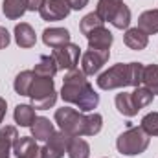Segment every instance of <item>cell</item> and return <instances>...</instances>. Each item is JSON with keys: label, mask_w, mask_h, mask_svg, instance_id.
I'll use <instances>...</instances> for the list:
<instances>
[{"label": "cell", "mask_w": 158, "mask_h": 158, "mask_svg": "<svg viewBox=\"0 0 158 158\" xmlns=\"http://www.w3.org/2000/svg\"><path fill=\"white\" fill-rule=\"evenodd\" d=\"M61 98L68 105H76L81 112H92L99 105V94L92 88L83 70L72 68L63 79Z\"/></svg>", "instance_id": "6da1fadb"}, {"label": "cell", "mask_w": 158, "mask_h": 158, "mask_svg": "<svg viewBox=\"0 0 158 158\" xmlns=\"http://www.w3.org/2000/svg\"><path fill=\"white\" fill-rule=\"evenodd\" d=\"M55 123L63 132L68 136H96L101 127H103V116L94 112V114H85L77 109L72 107H61L55 110Z\"/></svg>", "instance_id": "7a4b0ae2"}, {"label": "cell", "mask_w": 158, "mask_h": 158, "mask_svg": "<svg viewBox=\"0 0 158 158\" xmlns=\"http://www.w3.org/2000/svg\"><path fill=\"white\" fill-rule=\"evenodd\" d=\"M143 77V64L142 63H118L110 66L107 72L99 74L96 79L98 86L101 90H114V88H125V86H142Z\"/></svg>", "instance_id": "3957f363"}, {"label": "cell", "mask_w": 158, "mask_h": 158, "mask_svg": "<svg viewBox=\"0 0 158 158\" xmlns=\"http://www.w3.org/2000/svg\"><path fill=\"white\" fill-rule=\"evenodd\" d=\"M28 98L31 99V107L35 110H48L50 107L55 105L57 101V92H55V83L52 77H39L35 76Z\"/></svg>", "instance_id": "277c9868"}, {"label": "cell", "mask_w": 158, "mask_h": 158, "mask_svg": "<svg viewBox=\"0 0 158 158\" xmlns=\"http://www.w3.org/2000/svg\"><path fill=\"white\" fill-rule=\"evenodd\" d=\"M149 147V134L142 127H129L123 131L116 140V149L118 153L125 156H136L142 155Z\"/></svg>", "instance_id": "5b68a950"}, {"label": "cell", "mask_w": 158, "mask_h": 158, "mask_svg": "<svg viewBox=\"0 0 158 158\" xmlns=\"http://www.w3.org/2000/svg\"><path fill=\"white\" fill-rule=\"evenodd\" d=\"M70 138L66 132L63 131H55L46 142L44 145L40 147L42 151V158H63L68 151V143H70Z\"/></svg>", "instance_id": "8992f818"}, {"label": "cell", "mask_w": 158, "mask_h": 158, "mask_svg": "<svg viewBox=\"0 0 158 158\" xmlns=\"http://www.w3.org/2000/svg\"><path fill=\"white\" fill-rule=\"evenodd\" d=\"M52 55H53V59L57 61L59 70H72V68L77 66V63H79L81 48H79V44L68 42V44H64V46L53 48Z\"/></svg>", "instance_id": "52a82bcc"}, {"label": "cell", "mask_w": 158, "mask_h": 158, "mask_svg": "<svg viewBox=\"0 0 158 158\" xmlns=\"http://www.w3.org/2000/svg\"><path fill=\"white\" fill-rule=\"evenodd\" d=\"M109 57H110V50H90L88 48L81 55V70L85 72V76H94L103 68Z\"/></svg>", "instance_id": "ba28073f"}, {"label": "cell", "mask_w": 158, "mask_h": 158, "mask_svg": "<svg viewBox=\"0 0 158 158\" xmlns=\"http://www.w3.org/2000/svg\"><path fill=\"white\" fill-rule=\"evenodd\" d=\"M72 7L66 0H46L44 6L39 9V15L42 20L53 22V20H63L70 15Z\"/></svg>", "instance_id": "9c48e42d"}, {"label": "cell", "mask_w": 158, "mask_h": 158, "mask_svg": "<svg viewBox=\"0 0 158 158\" xmlns=\"http://www.w3.org/2000/svg\"><path fill=\"white\" fill-rule=\"evenodd\" d=\"M13 153L17 158H42V151L33 136H19L13 143Z\"/></svg>", "instance_id": "30bf717a"}, {"label": "cell", "mask_w": 158, "mask_h": 158, "mask_svg": "<svg viewBox=\"0 0 158 158\" xmlns=\"http://www.w3.org/2000/svg\"><path fill=\"white\" fill-rule=\"evenodd\" d=\"M86 40H88V48L90 50H110V46L114 42V35L105 26H101V28L94 30L86 37Z\"/></svg>", "instance_id": "8fae6325"}, {"label": "cell", "mask_w": 158, "mask_h": 158, "mask_svg": "<svg viewBox=\"0 0 158 158\" xmlns=\"http://www.w3.org/2000/svg\"><path fill=\"white\" fill-rule=\"evenodd\" d=\"M42 42L46 46H50L52 50L64 46L70 42V31L66 28H46L42 31Z\"/></svg>", "instance_id": "7c38bea8"}, {"label": "cell", "mask_w": 158, "mask_h": 158, "mask_svg": "<svg viewBox=\"0 0 158 158\" xmlns=\"http://www.w3.org/2000/svg\"><path fill=\"white\" fill-rule=\"evenodd\" d=\"M19 138V131L13 125H6L0 129V158H9L13 151V143Z\"/></svg>", "instance_id": "4fadbf2b"}, {"label": "cell", "mask_w": 158, "mask_h": 158, "mask_svg": "<svg viewBox=\"0 0 158 158\" xmlns=\"http://www.w3.org/2000/svg\"><path fill=\"white\" fill-rule=\"evenodd\" d=\"M123 42L134 50V52H140V50H145L147 44H149V35H145L138 26L136 28H127L125 35H123Z\"/></svg>", "instance_id": "5bb4252c"}, {"label": "cell", "mask_w": 158, "mask_h": 158, "mask_svg": "<svg viewBox=\"0 0 158 158\" xmlns=\"http://www.w3.org/2000/svg\"><path fill=\"white\" fill-rule=\"evenodd\" d=\"M15 42L20 48H33L37 42L35 30L28 24V22H20L15 26Z\"/></svg>", "instance_id": "9a60e30c"}, {"label": "cell", "mask_w": 158, "mask_h": 158, "mask_svg": "<svg viewBox=\"0 0 158 158\" xmlns=\"http://www.w3.org/2000/svg\"><path fill=\"white\" fill-rule=\"evenodd\" d=\"M30 129H31V136H33L37 142H46V140L55 132L53 123L48 118H44V116H37Z\"/></svg>", "instance_id": "2e32d148"}, {"label": "cell", "mask_w": 158, "mask_h": 158, "mask_svg": "<svg viewBox=\"0 0 158 158\" xmlns=\"http://www.w3.org/2000/svg\"><path fill=\"white\" fill-rule=\"evenodd\" d=\"M138 28L145 35L158 33V9H147L138 17Z\"/></svg>", "instance_id": "e0dca14e"}, {"label": "cell", "mask_w": 158, "mask_h": 158, "mask_svg": "<svg viewBox=\"0 0 158 158\" xmlns=\"http://www.w3.org/2000/svg\"><path fill=\"white\" fill-rule=\"evenodd\" d=\"M59 66H57V61L53 59V55H42L39 59V63L35 64L33 68V74L39 76V77H52L57 74Z\"/></svg>", "instance_id": "ac0fdd59"}, {"label": "cell", "mask_w": 158, "mask_h": 158, "mask_svg": "<svg viewBox=\"0 0 158 158\" xmlns=\"http://www.w3.org/2000/svg\"><path fill=\"white\" fill-rule=\"evenodd\" d=\"M66 155H68V158H88L90 156V145L86 140H83L79 136H72Z\"/></svg>", "instance_id": "d6986e66"}, {"label": "cell", "mask_w": 158, "mask_h": 158, "mask_svg": "<svg viewBox=\"0 0 158 158\" xmlns=\"http://www.w3.org/2000/svg\"><path fill=\"white\" fill-rule=\"evenodd\" d=\"M13 118L19 127H31V123L35 121L37 116H35V109L31 105H17Z\"/></svg>", "instance_id": "ffe728a7"}, {"label": "cell", "mask_w": 158, "mask_h": 158, "mask_svg": "<svg viewBox=\"0 0 158 158\" xmlns=\"http://www.w3.org/2000/svg\"><path fill=\"white\" fill-rule=\"evenodd\" d=\"M2 11H4V15H6V19L17 20V19H20V17L28 11L26 0H4Z\"/></svg>", "instance_id": "44dd1931"}, {"label": "cell", "mask_w": 158, "mask_h": 158, "mask_svg": "<svg viewBox=\"0 0 158 158\" xmlns=\"http://www.w3.org/2000/svg\"><path fill=\"white\" fill-rule=\"evenodd\" d=\"M114 103H116V109H118L119 114H123L127 118H132V116L138 114V109L132 103L131 92H119L118 96H116V99H114Z\"/></svg>", "instance_id": "7402d4cb"}, {"label": "cell", "mask_w": 158, "mask_h": 158, "mask_svg": "<svg viewBox=\"0 0 158 158\" xmlns=\"http://www.w3.org/2000/svg\"><path fill=\"white\" fill-rule=\"evenodd\" d=\"M142 85L153 96H158V64H147V66H143Z\"/></svg>", "instance_id": "603a6c76"}, {"label": "cell", "mask_w": 158, "mask_h": 158, "mask_svg": "<svg viewBox=\"0 0 158 158\" xmlns=\"http://www.w3.org/2000/svg\"><path fill=\"white\" fill-rule=\"evenodd\" d=\"M121 4H123V0H98L96 13L99 15V19L103 22H110L112 15L116 13V9H118Z\"/></svg>", "instance_id": "cb8c5ba5"}, {"label": "cell", "mask_w": 158, "mask_h": 158, "mask_svg": "<svg viewBox=\"0 0 158 158\" xmlns=\"http://www.w3.org/2000/svg\"><path fill=\"white\" fill-rule=\"evenodd\" d=\"M33 79H35L33 70H22V72L15 77V83H13L15 92H17L19 96H28V92H30V86H31Z\"/></svg>", "instance_id": "d4e9b609"}, {"label": "cell", "mask_w": 158, "mask_h": 158, "mask_svg": "<svg viewBox=\"0 0 158 158\" xmlns=\"http://www.w3.org/2000/svg\"><path fill=\"white\" fill-rule=\"evenodd\" d=\"M105 22L99 19V15L96 13V11H92V13H88V15H85L83 19H81V22H79V30H81V33L85 35V37H88L94 30H98V28H101Z\"/></svg>", "instance_id": "484cf974"}, {"label": "cell", "mask_w": 158, "mask_h": 158, "mask_svg": "<svg viewBox=\"0 0 158 158\" xmlns=\"http://www.w3.org/2000/svg\"><path fill=\"white\" fill-rule=\"evenodd\" d=\"M131 98H132V103H134V107L140 110V109H143V107H147V105H151L153 103V94L142 85V86H136L132 92H131Z\"/></svg>", "instance_id": "4316f807"}, {"label": "cell", "mask_w": 158, "mask_h": 158, "mask_svg": "<svg viewBox=\"0 0 158 158\" xmlns=\"http://www.w3.org/2000/svg\"><path fill=\"white\" fill-rule=\"evenodd\" d=\"M110 24L114 28H118V30H127L129 28V24H131V9L125 4H121L116 9V13L110 19Z\"/></svg>", "instance_id": "83f0119b"}, {"label": "cell", "mask_w": 158, "mask_h": 158, "mask_svg": "<svg viewBox=\"0 0 158 158\" xmlns=\"http://www.w3.org/2000/svg\"><path fill=\"white\" fill-rule=\"evenodd\" d=\"M149 136H158V112H149L142 118V125H140Z\"/></svg>", "instance_id": "f1b7e54d"}, {"label": "cell", "mask_w": 158, "mask_h": 158, "mask_svg": "<svg viewBox=\"0 0 158 158\" xmlns=\"http://www.w3.org/2000/svg\"><path fill=\"white\" fill-rule=\"evenodd\" d=\"M9 40H11L9 31H7L6 28H2V26H0V50L7 48V46H9Z\"/></svg>", "instance_id": "f546056e"}, {"label": "cell", "mask_w": 158, "mask_h": 158, "mask_svg": "<svg viewBox=\"0 0 158 158\" xmlns=\"http://www.w3.org/2000/svg\"><path fill=\"white\" fill-rule=\"evenodd\" d=\"M44 2L46 0H26V7H28V11H39L44 6Z\"/></svg>", "instance_id": "4dcf8cb0"}, {"label": "cell", "mask_w": 158, "mask_h": 158, "mask_svg": "<svg viewBox=\"0 0 158 158\" xmlns=\"http://www.w3.org/2000/svg\"><path fill=\"white\" fill-rule=\"evenodd\" d=\"M66 2L70 4V7L74 11H79V9H83V7L88 6V0H66Z\"/></svg>", "instance_id": "1f68e13d"}, {"label": "cell", "mask_w": 158, "mask_h": 158, "mask_svg": "<svg viewBox=\"0 0 158 158\" xmlns=\"http://www.w3.org/2000/svg\"><path fill=\"white\" fill-rule=\"evenodd\" d=\"M6 110H7V103H6L4 98H0V123L4 121V118H6Z\"/></svg>", "instance_id": "d6a6232c"}]
</instances>
